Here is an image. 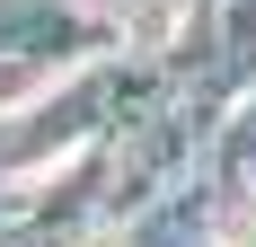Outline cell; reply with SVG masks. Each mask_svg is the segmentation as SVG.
<instances>
[{
  "instance_id": "obj_1",
  "label": "cell",
  "mask_w": 256,
  "mask_h": 247,
  "mask_svg": "<svg viewBox=\"0 0 256 247\" xmlns=\"http://www.w3.org/2000/svg\"><path fill=\"white\" fill-rule=\"evenodd\" d=\"M230 247H256V194H248V212H238V230H230Z\"/></svg>"
}]
</instances>
